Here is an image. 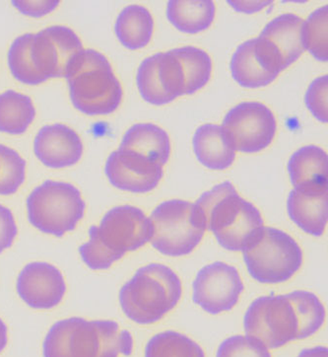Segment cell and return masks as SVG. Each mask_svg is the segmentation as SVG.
I'll use <instances>...</instances> for the list:
<instances>
[{
    "mask_svg": "<svg viewBox=\"0 0 328 357\" xmlns=\"http://www.w3.org/2000/svg\"><path fill=\"white\" fill-rule=\"evenodd\" d=\"M88 234L89 241L79 247L81 259L90 270L104 271L151 241L153 226L142 209L127 204L109 211Z\"/></svg>",
    "mask_w": 328,
    "mask_h": 357,
    "instance_id": "obj_1",
    "label": "cell"
},
{
    "mask_svg": "<svg viewBox=\"0 0 328 357\" xmlns=\"http://www.w3.org/2000/svg\"><path fill=\"white\" fill-rule=\"evenodd\" d=\"M132 351V335L116 321L80 317L54 323L42 344L44 357H120Z\"/></svg>",
    "mask_w": 328,
    "mask_h": 357,
    "instance_id": "obj_2",
    "label": "cell"
},
{
    "mask_svg": "<svg viewBox=\"0 0 328 357\" xmlns=\"http://www.w3.org/2000/svg\"><path fill=\"white\" fill-rule=\"evenodd\" d=\"M206 230L211 231L222 248L242 252L265 226L260 211L242 199L231 182L215 185L197 199Z\"/></svg>",
    "mask_w": 328,
    "mask_h": 357,
    "instance_id": "obj_3",
    "label": "cell"
},
{
    "mask_svg": "<svg viewBox=\"0 0 328 357\" xmlns=\"http://www.w3.org/2000/svg\"><path fill=\"white\" fill-rule=\"evenodd\" d=\"M182 295L179 275L165 265L150 264L137 270L120 288L123 313L139 325L157 323L172 311Z\"/></svg>",
    "mask_w": 328,
    "mask_h": 357,
    "instance_id": "obj_4",
    "label": "cell"
},
{
    "mask_svg": "<svg viewBox=\"0 0 328 357\" xmlns=\"http://www.w3.org/2000/svg\"><path fill=\"white\" fill-rule=\"evenodd\" d=\"M70 100L80 113L104 116L114 113L123 99V87L109 59L95 50L80 52L65 76Z\"/></svg>",
    "mask_w": 328,
    "mask_h": 357,
    "instance_id": "obj_5",
    "label": "cell"
},
{
    "mask_svg": "<svg viewBox=\"0 0 328 357\" xmlns=\"http://www.w3.org/2000/svg\"><path fill=\"white\" fill-rule=\"evenodd\" d=\"M28 219L45 234L63 237L84 218L86 204L75 185L47 180L27 197Z\"/></svg>",
    "mask_w": 328,
    "mask_h": 357,
    "instance_id": "obj_6",
    "label": "cell"
},
{
    "mask_svg": "<svg viewBox=\"0 0 328 357\" xmlns=\"http://www.w3.org/2000/svg\"><path fill=\"white\" fill-rule=\"evenodd\" d=\"M242 255L249 275L263 284L287 282L303 265V251L296 240L274 227L263 226Z\"/></svg>",
    "mask_w": 328,
    "mask_h": 357,
    "instance_id": "obj_7",
    "label": "cell"
},
{
    "mask_svg": "<svg viewBox=\"0 0 328 357\" xmlns=\"http://www.w3.org/2000/svg\"><path fill=\"white\" fill-rule=\"evenodd\" d=\"M153 226L151 244L169 257L189 255L201 244L206 231L196 204L171 199L159 204L149 218Z\"/></svg>",
    "mask_w": 328,
    "mask_h": 357,
    "instance_id": "obj_8",
    "label": "cell"
},
{
    "mask_svg": "<svg viewBox=\"0 0 328 357\" xmlns=\"http://www.w3.org/2000/svg\"><path fill=\"white\" fill-rule=\"evenodd\" d=\"M293 294L270 295L254 300L244 315V332L263 342L267 349L301 340V314Z\"/></svg>",
    "mask_w": 328,
    "mask_h": 357,
    "instance_id": "obj_9",
    "label": "cell"
},
{
    "mask_svg": "<svg viewBox=\"0 0 328 357\" xmlns=\"http://www.w3.org/2000/svg\"><path fill=\"white\" fill-rule=\"evenodd\" d=\"M236 151L258 153L267 149L276 135L274 114L265 104L244 102L230 109L221 126Z\"/></svg>",
    "mask_w": 328,
    "mask_h": 357,
    "instance_id": "obj_10",
    "label": "cell"
},
{
    "mask_svg": "<svg viewBox=\"0 0 328 357\" xmlns=\"http://www.w3.org/2000/svg\"><path fill=\"white\" fill-rule=\"evenodd\" d=\"M82 42L75 31L54 25L32 35L29 54L35 70L45 80L65 77L71 63L81 52Z\"/></svg>",
    "mask_w": 328,
    "mask_h": 357,
    "instance_id": "obj_11",
    "label": "cell"
},
{
    "mask_svg": "<svg viewBox=\"0 0 328 357\" xmlns=\"http://www.w3.org/2000/svg\"><path fill=\"white\" fill-rule=\"evenodd\" d=\"M192 287L194 303L210 315L232 310L244 290L237 268L223 261H215L202 268Z\"/></svg>",
    "mask_w": 328,
    "mask_h": 357,
    "instance_id": "obj_12",
    "label": "cell"
},
{
    "mask_svg": "<svg viewBox=\"0 0 328 357\" xmlns=\"http://www.w3.org/2000/svg\"><path fill=\"white\" fill-rule=\"evenodd\" d=\"M136 84L142 98L155 106L172 103L185 95L182 66L172 51L145 59L137 70Z\"/></svg>",
    "mask_w": 328,
    "mask_h": 357,
    "instance_id": "obj_13",
    "label": "cell"
},
{
    "mask_svg": "<svg viewBox=\"0 0 328 357\" xmlns=\"http://www.w3.org/2000/svg\"><path fill=\"white\" fill-rule=\"evenodd\" d=\"M230 70L237 84L256 89L271 84L285 68L270 43L256 38L237 47L231 59Z\"/></svg>",
    "mask_w": 328,
    "mask_h": 357,
    "instance_id": "obj_14",
    "label": "cell"
},
{
    "mask_svg": "<svg viewBox=\"0 0 328 357\" xmlns=\"http://www.w3.org/2000/svg\"><path fill=\"white\" fill-rule=\"evenodd\" d=\"M163 167L136 152L118 149L109 154L104 173L116 189L145 194L156 189L163 178Z\"/></svg>",
    "mask_w": 328,
    "mask_h": 357,
    "instance_id": "obj_15",
    "label": "cell"
},
{
    "mask_svg": "<svg viewBox=\"0 0 328 357\" xmlns=\"http://www.w3.org/2000/svg\"><path fill=\"white\" fill-rule=\"evenodd\" d=\"M20 298L38 310H49L63 301L66 283L56 266L45 261H34L24 266L16 282Z\"/></svg>",
    "mask_w": 328,
    "mask_h": 357,
    "instance_id": "obj_16",
    "label": "cell"
},
{
    "mask_svg": "<svg viewBox=\"0 0 328 357\" xmlns=\"http://www.w3.org/2000/svg\"><path fill=\"white\" fill-rule=\"evenodd\" d=\"M83 150L79 135L63 123L45 126L34 140L35 155L52 169L75 165L82 158Z\"/></svg>",
    "mask_w": 328,
    "mask_h": 357,
    "instance_id": "obj_17",
    "label": "cell"
},
{
    "mask_svg": "<svg viewBox=\"0 0 328 357\" xmlns=\"http://www.w3.org/2000/svg\"><path fill=\"white\" fill-rule=\"evenodd\" d=\"M327 187L295 188L287 201L291 220L315 237L322 236L328 218Z\"/></svg>",
    "mask_w": 328,
    "mask_h": 357,
    "instance_id": "obj_18",
    "label": "cell"
},
{
    "mask_svg": "<svg viewBox=\"0 0 328 357\" xmlns=\"http://www.w3.org/2000/svg\"><path fill=\"white\" fill-rule=\"evenodd\" d=\"M304 20L293 13L282 14L265 26L258 38L270 43L282 59L285 70L306 51L303 40Z\"/></svg>",
    "mask_w": 328,
    "mask_h": 357,
    "instance_id": "obj_19",
    "label": "cell"
},
{
    "mask_svg": "<svg viewBox=\"0 0 328 357\" xmlns=\"http://www.w3.org/2000/svg\"><path fill=\"white\" fill-rule=\"evenodd\" d=\"M197 160L210 170H226L236 158V149L221 126L206 123L197 128L194 137Z\"/></svg>",
    "mask_w": 328,
    "mask_h": 357,
    "instance_id": "obj_20",
    "label": "cell"
},
{
    "mask_svg": "<svg viewBox=\"0 0 328 357\" xmlns=\"http://www.w3.org/2000/svg\"><path fill=\"white\" fill-rule=\"evenodd\" d=\"M288 172L294 188L327 187V152L315 145L302 147L290 158Z\"/></svg>",
    "mask_w": 328,
    "mask_h": 357,
    "instance_id": "obj_21",
    "label": "cell"
},
{
    "mask_svg": "<svg viewBox=\"0 0 328 357\" xmlns=\"http://www.w3.org/2000/svg\"><path fill=\"white\" fill-rule=\"evenodd\" d=\"M118 149L136 152L165 166L171 155L170 137L154 123H136L125 133Z\"/></svg>",
    "mask_w": 328,
    "mask_h": 357,
    "instance_id": "obj_22",
    "label": "cell"
},
{
    "mask_svg": "<svg viewBox=\"0 0 328 357\" xmlns=\"http://www.w3.org/2000/svg\"><path fill=\"white\" fill-rule=\"evenodd\" d=\"M115 31L120 44L128 50L143 49L151 40L154 20L146 7L130 6L116 19Z\"/></svg>",
    "mask_w": 328,
    "mask_h": 357,
    "instance_id": "obj_23",
    "label": "cell"
},
{
    "mask_svg": "<svg viewBox=\"0 0 328 357\" xmlns=\"http://www.w3.org/2000/svg\"><path fill=\"white\" fill-rule=\"evenodd\" d=\"M215 12V3L211 0H172L167 6L168 20L185 34L208 30L212 25Z\"/></svg>",
    "mask_w": 328,
    "mask_h": 357,
    "instance_id": "obj_24",
    "label": "cell"
},
{
    "mask_svg": "<svg viewBox=\"0 0 328 357\" xmlns=\"http://www.w3.org/2000/svg\"><path fill=\"white\" fill-rule=\"evenodd\" d=\"M32 99L22 93L7 90L0 94V132L23 135L35 120Z\"/></svg>",
    "mask_w": 328,
    "mask_h": 357,
    "instance_id": "obj_25",
    "label": "cell"
},
{
    "mask_svg": "<svg viewBox=\"0 0 328 357\" xmlns=\"http://www.w3.org/2000/svg\"><path fill=\"white\" fill-rule=\"evenodd\" d=\"M171 51L182 66L185 95L194 94L208 84L212 73V61L208 52L192 46L178 47Z\"/></svg>",
    "mask_w": 328,
    "mask_h": 357,
    "instance_id": "obj_26",
    "label": "cell"
},
{
    "mask_svg": "<svg viewBox=\"0 0 328 357\" xmlns=\"http://www.w3.org/2000/svg\"><path fill=\"white\" fill-rule=\"evenodd\" d=\"M145 357H205V354L187 335L166 331L151 337L145 347Z\"/></svg>",
    "mask_w": 328,
    "mask_h": 357,
    "instance_id": "obj_27",
    "label": "cell"
},
{
    "mask_svg": "<svg viewBox=\"0 0 328 357\" xmlns=\"http://www.w3.org/2000/svg\"><path fill=\"white\" fill-rule=\"evenodd\" d=\"M32 33H27L18 37L12 43L8 51V68L16 80L23 84L39 85L46 82L35 70L31 61L29 47Z\"/></svg>",
    "mask_w": 328,
    "mask_h": 357,
    "instance_id": "obj_28",
    "label": "cell"
},
{
    "mask_svg": "<svg viewBox=\"0 0 328 357\" xmlns=\"http://www.w3.org/2000/svg\"><path fill=\"white\" fill-rule=\"evenodd\" d=\"M328 6L313 11L303 26V40L305 49L320 61L328 59Z\"/></svg>",
    "mask_w": 328,
    "mask_h": 357,
    "instance_id": "obj_29",
    "label": "cell"
},
{
    "mask_svg": "<svg viewBox=\"0 0 328 357\" xmlns=\"http://www.w3.org/2000/svg\"><path fill=\"white\" fill-rule=\"evenodd\" d=\"M26 161L16 150L0 144V196L15 194L25 182Z\"/></svg>",
    "mask_w": 328,
    "mask_h": 357,
    "instance_id": "obj_30",
    "label": "cell"
},
{
    "mask_svg": "<svg viewBox=\"0 0 328 357\" xmlns=\"http://www.w3.org/2000/svg\"><path fill=\"white\" fill-rule=\"evenodd\" d=\"M216 357H272L270 349L249 335H233L218 347Z\"/></svg>",
    "mask_w": 328,
    "mask_h": 357,
    "instance_id": "obj_31",
    "label": "cell"
},
{
    "mask_svg": "<svg viewBox=\"0 0 328 357\" xmlns=\"http://www.w3.org/2000/svg\"><path fill=\"white\" fill-rule=\"evenodd\" d=\"M328 76L318 77L311 82L306 94V105L315 118L327 123Z\"/></svg>",
    "mask_w": 328,
    "mask_h": 357,
    "instance_id": "obj_32",
    "label": "cell"
},
{
    "mask_svg": "<svg viewBox=\"0 0 328 357\" xmlns=\"http://www.w3.org/2000/svg\"><path fill=\"white\" fill-rule=\"evenodd\" d=\"M18 228L13 213L0 204V254L10 248L17 237Z\"/></svg>",
    "mask_w": 328,
    "mask_h": 357,
    "instance_id": "obj_33",
    "label": "cell"
},
{
    "mask_svg": "<svg viewBox=\"0 0 328 357\" xmlns=\"http://www.w3.org/2000/svg\"><path fill=\"white\" fill-rule=\"evenodd\" d=\"M56 0L52 1H12L14 7L21 13L30 17L40 18L47 14L51 13L59 6Z\"/></svg>",
    "mask_w": 328,
    "mask_h": 357,
    "instance_id": "obj_34",
    "label": "cell"
},
{
    "mask_svg": "<svg viewBox=\"0 0 328 357\" xmlns=\"http://www.w3.org/2000/svg\"><path fill=\"white\" fill-rule=\"evenodd\" d=\"M272 1H228L235 10L244 12V13H253L258 12L265 7L270 6Z\"/></svg>",
    "mask_w": 328,
    "mask_h": 357,
    "instance_id": "obj_35",
    "label": "cell"
},
{
    "mask_svg": "<svg viewBox=\"0 0 328 357\" xmlns=\"http://www.w3.org/2000/svg\"><path fill=\"white\" fill-rule=\"evenodd\" d=\"M297 357H328V349L325 347H311L304 349Z\"/></svg>",
    "mask_w": 328,
    "mask_h": 357,
    "instance_id": "obj_36",
    "label": "cell"
},
{
    "mask_svg": "<svg viewBox=\"0 0 328 357\" xmlns=\"http://www.w3.org/2000/svg\"><path fill=\"white\" fill-rule=\"evenodd\" d=\"M7 342H8V330L6 323L0 318V354L6 349Z\"/></svg>",
    "mask_w": 328,
    "mask_h": 357,
    "instance_id": "obj_37",
    "label": "cell"
}]
</instances>
